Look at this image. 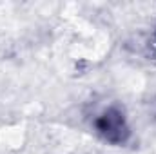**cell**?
<instances>
[{"label": "cell", "mask_w": 156, "mask_h": 154, "mask_svg": "<svg viewBox=\"0 0 156 154\" xmlns=\"http://www.w3.org/2000/svg\"><path fill=\"white\" fill-rule=\"evenodd\" d=\"M153 47H154V51H156V35H154V40H153Z\"/></svg>", "instance_id": "7a4b0ae2"}, {"label": "cell", "mask_w": 156, "mask_h": 154, "mask_svg": "<svg viewBox=\"0 0 156 154\" xmlns=\"http://www.w3.org/2000/svg\"><path fill=\"white\" fill-rule=\"evenodd\" d=\"M94 125L98 132L111 143L120 145V143H125V140L129 138V125L125 121V116L116 107H111L105 113H102L96 118Z\"/></svg>", "instance_id": "6da1fadb"}]
</instances>
